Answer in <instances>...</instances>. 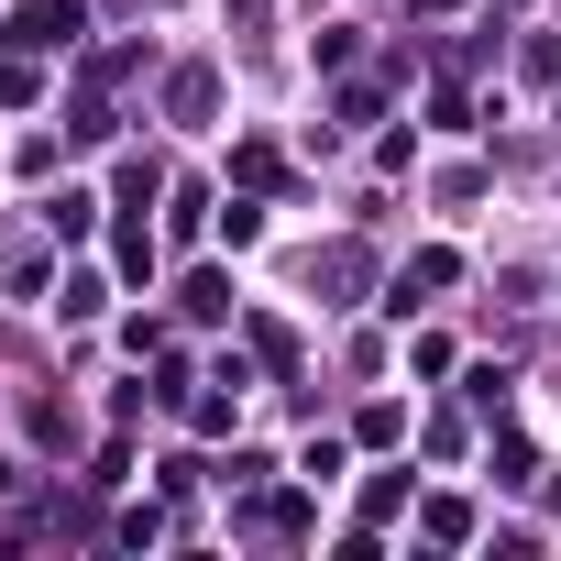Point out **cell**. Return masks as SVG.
<instances>
[{
	"label": "cell",
	"mask_w": 561,
	"mask_h": 561,
	"mask_svg": "<svg viewBox=\"0 0 561 561\" xmlns=\"http://www.w3.org/2000/svg\"><path fill=\"white\" fill-rule=\"evenodd\" d=\"M111 253H122V275H154V231H144V220H122V242H111Z\"/></svg>",
	"instance_id": "2"
},
{
	"label": "cell",
	"mask_w": 561,
	"mask_h": 561,
	"mask_svg": "<svg viewBox=\"0 0 561 561\" xmlns=\"http://www.w3.org/2000/svg\"><path fill=\"white\" fill-rule=\"evenodd\" d=\"M12 34H23L34 56H45V45H78V0H34V12H23Z\"/></svg>",
	"instance_id": "1"
}]
</instances>
